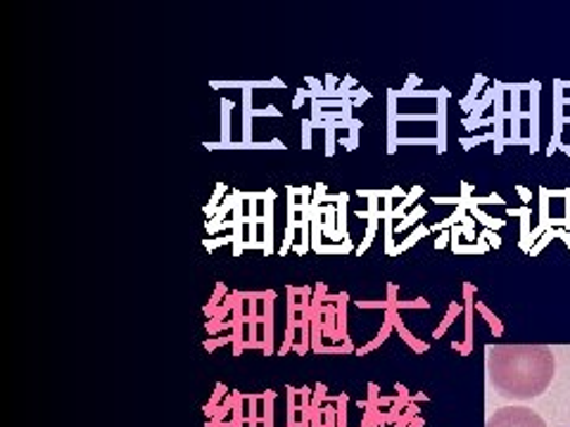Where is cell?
<instances>
[{
    "label": "cell",
    "instance_id": "cell-1",
    "mask_svg": "<svg viewBox=\"0 0 570 427\" xmlns=\"http://www.w3.org/2000/svg\"><path fill=\"white\" fill-rule=\"evenodd\" d=\"M554 354L547 347H488L490 383L502 397L534 399L554 380Z\"/></svg>",
    "mask_w": 570,
    "mask_h": 427
},
{
    "label": "cell",
    "instance_id": "cell-2",
    "mask_svg": "<svg viewBox=\"0 0 570 427\" xmlns=\"http://www.w3.org/2000/svg\"><path fill=\"white\" fill-rule=\"evenodd\" d=\"M488 427H547L540 414L525 406H504L490 416Z\"/></svg>",
    "mask_w": 570,
    "mask_h": 427
},
{
    "label": "cell",
    "instance_id": "cell-3",
    "mask_svg": "<svg viewBox=\"0 0 570 427\" xmlns=\"http://www.w3.org/2000/svg\"><path fill=\"white\" fill-rule=\"evenodd\" d=\"M266 198L262 202L264 217H262V242H264V255H274V202H276V190L266 188Z\"/></svg>",
    "mask_w": 570,
    "mask_h": 427
},
{
    "label": "cell",
    "instance_id": "cell-4",
    "mask_svg": "<svg viewBox=\"0 0 570 427\" xmlns=\"http://www.w3.org/2000/svg\"><path fill=\"white\" fill-rule=\"evenodd\" d=\"M397 91H387V152L395 155L400 148L397 138Z\"/></svg>",
    "mask_w": 570,
    "mask_h": 427
},
{
    "label": "cell",
    "instance_id": "cell-5",
    "mask_svg": "<svg viewBox=\"0 0 570 427\" xmlns=\"http://www.w3.org/2000/svg\"><path fill=\"white\" fill-rule=\"evenodd\" d=\"M207 150H285V142L278 140V138H272L269 142H253V146H245V142H228V146H224V142H205Z\"/></svg>",
    "mask_w": 570,
    "mask_h": 427
},
{
    "label": "cell",
    "instance_id": "cell-6",
    "mask_svg": "<svg viewBox=\"0 0 570 427\" xmlns=\"http://www.w3.org/2000/svg\"><path fill=\"white\" fill-rule=\"evenodd\" d=\"M209 88H214V91H219V88H240V91H245V88H266V91H269V88H278V91H283L285 88V81H281L278 77H272L269 81H212L209 83Z\"/></svg>",
    "mask_w": 570,
    "mask_h": 427
},
{
    "label": "cell",
    "instance_id": "cell-7",
    "mask_svg": "<svg viewBox=\"0 0 570 427\" xmlns=\"http://www.w3.org/2000/svg\"><path fill=\"white\" fill-rule=\"evenodd\" d=\"M243 93V133H240V142H245V146H253V88H245Z\"/></svg>",
    "mask_w": 570,
    "mask_h": 427
},
{
    "label": "cell",
    "instance_id": "cell-8",
    "mask_svg": "<svg viewBox=\"0 0 570 427\" xmlns=\"http://www.w3.org/2000/svg\"><path fill=\"white\" fill-rule=\"evenodd\" d=\"M228 295H230V292H228V288H226V282H222V280H219L217 285H214V295L209 297V301H207L205 309H203V311H205V316H209V318H212V316H214V311H217V309L224 305V299H226Z\"/></svg>",
    "mask_w": 570,
    "mask_h": 427
},
{
    "label": "cell",
    "instance_id": "cell-9",
    "mask_svg": "<svg viewBox=\"0 0 570 427\" xmlns=\"http://www.w3.org/2000/svg\"><path fill=\"white\" fill-rule=\"evenodd\" d=\"M234 107H236V102H230L228 98H222V140L219 142H224V146L234 142L230 140V110H234Z\"/></svg>",
    "mask_w": 570,
    "mask_h": 427
},
{
    "label": "cell",
    "instance_id": "cell-10",
    "mask_svg": "<svg viewBox=\"0 0 570 427\" xmlns=\"http://www.w3.org/2000/svg\"><path fill=\"white\" fill-rule=\"evenodd\" d=\"M392 328H395V326H392V318H387V316H385V324H383V328H381V332H379V337H376V340H373V342H368L366 347H360V349H356L354 354H356V356H364V354H368V351H373V349H376L379 345H383V342L387 340V335L392 332Z\"/></svg>",
    "mask_w": 570,
    "mask_h": 427
},
{
    "label": "cell",
    "instance_id": "cell-11",
    "mask_svg": "<svg viewBox=\"0 0 570 427\" xmlns=\"http://www.w3.org/2000/svg\"><path fill=\"white\" fill-rule=\"evenodd\" d=\"M350 252H356V247L352 240L347 242H328L321 247V255H350Z\"/></svg>",
    "mask_w": 570,
    "mask_h": 427
},
{
    "label": "cell",
    "instance_id": "cell-12",
    "mask_svg": "<svg viewBox=\"0 0 570 427\" xmlns=\"http://www.w3.org/2000/svg\"><path fill=\"white\" fill-rule=\"evenodd\" d=\"M312 133H314V123L309 117L302 119V150H312Z\"/></svg>",
    "mask_w": 570,
    "mask_h": 427
},
{
    "label": "cell",
    "instance_id": "cell-13",
    "mask_svg": "<svg viewBox=\"0 0 570 427\" xmlns=\"http://www.w3.org/2000/svg\"><path fill=\"white\" fill-rule=\"evenodd\" d=\"M362 129H364V123H362V119H354L352 123H350V142H352V150H356L360 148V133H362Z\"/></svg>",
    "mask_w": 570,
    "mask_h": 427
},
{
    "label": "cell",
    "instance_id": "cell-14",
    "mask_svg": "<svg viewBox=\"0 0 570 427\" xmlns=\"http://www.w3.org/2000/svg\"><path fill=\"white\" fill-rule=\"evenodd\" d=\"M326 195H328V186H326V183H316V186H314V198H312V209L324 207Z\"/></svg>",
    "mask_w": 570,
    "mask_h": 427
},
{
    "label": "cell",
    "instance_id": "cell-15",
    "mask_svg": "<svg viewBox=\"0 0 570 427\" xmlns=\"http://www.w3.org/2000/svg\"><path fill=\"white\" fill-rule=\"evenodd\" d=\"M224 245H234V236H224V238H214V240H205V249L207 252H214L217 247H224Z\"/></svg>",
    "mask_w": 570,
    "mask_h": 427
},
{
    "label": "cell",
    "instance_id": "cell-16",
    "mask_svg": "<svg viewBox=\"0 0 570 427\" xmlns=\"http://www.w3.org/2000/svg\"><path fill=\"white\" fill-rule=\"evenodd\" d=\"M228 342H234V340H230V332L224 335V337H209V340L205 342V349L214 351V349H219L222 345H228Z\"/></svg>",
    "mask_w": 570,
    "mask_h": 427
},
{
    "label": "cell",
    "instance_id": "cell-17",
    "mask_svg": "<svg viewBox=\"0 0 570 427\" xmlns=\"http://www.w3.org/2000/svg\"><path fill=\"white\" fill-rule=\"evenodd\" d=\"M392 230H395V226H392V219H385V249H387V255H395V245H392Z\"/></svg>",
    "mask_w": 570,
    "mask_h": 427
},
{
    "label": "cell",
    "instance_id": "cell-18",
    "mask_svg": "<svg viewBox=\"0 0 570 427\" xmlns=\"http://www.w3.org/2000/svg\"><path fill=\"white\" fill-rule=\"evenodd\" d=\"M423 214H425V211H423L421 207H419V209H414V211H412V214H409V217H406V219H404L402 224H397L395 228H397V230H406V228H409V226H412V224H414L416 219H421V217H423Z\"/></svg>",
    "mask_w": 570,
    "mask_h": 427
},
{
    "label": "cell",
    "instance_id": "cell-19",
    "mask_svg": "<svg viewBox=\"0 0 570 427\" xmlns=\"http://www.w3.org/2000/svg\"><path fill=\"white\" fill-rule=\"evenodd\" d=\"M305 100H312V91H309V88L302 86V88H297V96H295V100H293L295 110H299L302 102H305Z\"/></svg>",
    "mask_w": 570,
    "mask_h": 427
},
{
    "label": "cell",
    "instance_id": "cell-20",
    "mask_svg": "<svg viewBox=\"0 0 570 427\" xmlns=\"http://www.w3.org/2000/svg\"><path fill=\"white\" fill-rule=\"evenodd\" d=\"M421 236H425V230H423V228H419V230H416V234H414L412 238H409L406 242L397 245V247H395V255H400V252H404V249H409V247H412V245H414V242H416V240H419Z\"/></svg>",
    "mask_w": 570,
    "mask_h": 427
},
{
    "label": "cell",
    "instance_id": "cell-21",
    "mask_svg": "<svg viewBox=\"0 0 570 427\" xmlns=\"http://www.w3.org/2000/svg\"><path fill=\"white\" fill-rule=\"evenodd\" d=\"M224 395H226V385H217V391H214V399H212V404H207V406H205L207 416L214 411V406H217V401H219Z\"/></svg>",
    "mask_w": 570,
    "mask_h": 427
},
{
    "label": "cell",
    "instance_id": "cell-22",
    "mask_svg": "<svg viewBox=\"0 0 570 427\" xmlns=\"http://www.w3.org/2000/svg\"><path fill=\"white\" fill-rule=\"evenodd\" d=\"M253 117H283V112L276 110V105H266L264 110H255Z\"/></svg>",
    "mask_w": 570,
    "mask_h": 427
},
{
    "label": "cell",
    "instance_id": "cell-23",
    "mask_svg": "<svg viewBox=\"0 0 570 427\" xmlns=\"http://www.w3.org/2000/svg\"><path fill=\"white\" fill-rule=\"evenodd\" d=\"M337 142H341V146H343L347 152H354V150H352V142H350V136H341V140H337Z\"/></svg>",
    "mask_w": 570,
    "mask_h": 427
}]
</instances>
